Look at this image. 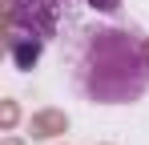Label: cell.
Returning a JSON list of instances; mask_svg holds the SVG:
<instances>
[{"label":"cell","mask_w":149,"mask_h":145,"mask_svg":"<svg viewBox=\"0 0 149 145\" xmlns=\"http://www.w3.org/2000/svg\"><path fill=\"white\" fill-rule=\"evenodd\" d=\"M73 85L97 105H125L149 89V48L129 28H85L69 52Z\"/></svg>","instance_id":"6da1fadb"},{"label":"cell","mask_w":149,"mask_h":145,"mask_svg":"<svg viewBox=\"0 0 149 145\" xmlns=\"http://www.w3.org/2000/svg\"><path fill=\"white\" fill-rule=\"evenodd\" d=\"M89 4H93V8H101V12H113V8H117V0H89Z\"/></svg>","instance_id":"7a4b0ae2"}]
</instances>
